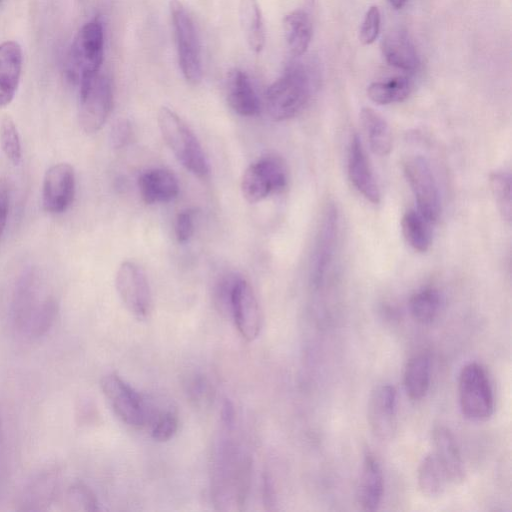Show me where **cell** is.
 Here are the masks:
<instances>
[{
	"mask_svg": "<svg viewBox=\"0 0 512 512\" xmlns=\"http://www.w3.org/2000/svg\"><path fill=\"white\" fill-rule=\"evenodd\" d=\"M10 206V185L5 177H0V238L5 230Z\"/></svg>",
	"mask_w": 512,
	"mask_h": 512,
	"instance_id": "cell-41",
	"label": "cell"
},
{
	"mask_svg": "<svg viewBox=\"0 0 512 512\" xmlns=\"http://www.w3.org/2000/svg\"><path fill=\"white\" fill-rule=\"evenodd\" d=\"M283 29L290 53L295 57L304 55L312 39V22L302 9L288 13L283 19Z\"/></svg>",
	"mask_w": 512,
	"mask_h": 512,
	"instance_id": "cell-22",
	"label": "cell"
},
{
	"mask_svg": "<svg viewBox=\"0 0 512 512\" xmlns=\"http://www.w3.org/2000/svg\"><path fill=\"white\" fill-rule=\"evenodd\" d=\"M381 24V14L377 6H371L362 21L359 39L365 45L372 44L378 37Z\"/></svg>",
	"mask_w": 512,
	"mask_h": 512,
	"instance_id": "cell-37",
	"label": "cell"
},
{
	"mask_svg": "<svg viewBox=\"0 0 512 512\" xmlns=\"http://www.w3.org/2000/svg\"><path fill=\"white\" fill-rule=\"evenodd\" d=\"M195 211L185 209L178 213L175 220V236L178 242H187L194 232Z\"/></svg>",
	"mask_w": 512,
	"mask_h": 512,
	"instance_id": "cell-39",
	"label": "cell"
},
{
	"mask_svg": "<svg viewBox=\"0 0 512 512\" xmlns=\"http://www.w3.org/2000/svg\"><path fill=\"white\" fill-rule=\"evenodd\" d=\"M347 168L350 181L356 190L371 203L378 204L381 199L379 185L357 134H354L350 140Z\"/></svg>",
	"mask_w": 512,
	"mask_h": 512,
	"instance_id": "cell-15",
	"label": "cell"
},
{
	"mask_svg": "<svg viewBox=\"0 0 512 512\" xmlns=\"http://www.w3.org/2000/svg\"><path fill=\"white\" fill-rule=\"evenodd\" d=\"M383 491L384 480L380 463L370 451H366L356 490L358 505L364 511L377 510Z\"/></svg>",
	"mask_w": 512,
	"mask_h": 512,
	"instance_id": "cell-17",
	"label": "cell"
},
{
	"mask_svg": "<svg viewBox=\"0 0 512 512\" xmlns=\"http://www.w3.org/2000/svg\"><path fill=\"white\" fill-rule=\"evenodd\" d=\"M441 297L433 287L423 288L412 295L409 310L412 318L423 325L432 323L440 310Z\"/></svg>",
	"mask_w": 512,
	"mask_h": 512,
	"instance_id": "cell-30",
	"label": "cell"
},
{
	"mask_svg": "<svg viewBox=\"0 0 512 512\" xmlns=\"http://www.w3.org/2000/svg\"><path fill=\"white\" fill-rule=\"evenodd\" d=\"M57 476L43 473L33 480L22 497V509L27 511L45 510L56 495Z\"/></svg>",
	"mask_w": 512,
	"mask_h": 512,
	"instance_id": "cell-26",
	"label": "cell"
},
{
	"mask_svg": "<svg viewBox=\"0 0 512 512\" xmlns=\"http://www.w3.org/2000/svg\"><path fill=\"white\" fill-rule=\"evenodd\" d=\"M179 67L185 80L198 85L202 80L201 45L195 23L180 0H169Z\"/></svg>",
	"mask_w": 512,
	"mask_h": 512,
	"instance_id": "cell-3",
	"label": "cell"
},
{
	"mask_svg": "<svg viewBox=\"0 0 512 512\" xmlns=\"http://www.w3.org/2000/svg\"><path fill=\"white\" fill-rule=\"evenodd\" d=\"M417 481L419 490L426 497L434 498L443 493L448 480L433 452L420 462Z\"/></svg>",
	"mask_w": 512,
	"mask_h": 512,
	"instance_id": "cell-27",
	"label": "cell"
},
{
	"mask_svg": "<svg viewBox=\"0 0 512 512\" xmlns=\"http://www.w3.org/2000/svg\"><path fill=\"white\" fill-rule=\"evenodd\" d=\"M161 135L178 162L198 178H206L209 166L202 147L185 121L168 107L157 116Z\"/></svg>",
	"mask_w": 512,
	"mask_h": 512,
	"instance_id": "cell-2",
	"label": "cell"
},
{
	"mask_svg": "<svg viewBox=\"0 0 512 512\" xmlns=\"http://www.w3.org/2000/svg\"><path fill=\"white\" fill-rule=\"evenodd\" d=\"M56 313L57 307L55 302L46 300L32 317L25 332L31 337L44 335L54 323Z\"/></svg>",
	"mask_w": 512,
	"mask_h": 512,
	"instance_id": "cell-35",
	"label": "cell"
},
{
	"mask_svg": "<svg viewBox=\"0 0 512 512\" xmlns=\"http://www.w3.org/2000/svg\"><path fill=\"white\" fill-rule=\"evenodd\" d=\"M430 360L424 354L413 356L404 371V387L408 397L421 400L425 397L430 386Z\"/></svg>",
	"mask_w": 512,
	"mask_h": 512,
	"instance_id": "cell-25",
	"label": "cell"
},
{
	"mask_svg": "<svg viewBox=\"0 0 512 512\" xmlns=\"http://www.w3.org/2000/svg\"><path fill=\"white\" fill-rule=\"evenodd\" d=\"M411 88L412 84L407 77L397 76L371 83L367 88V95L373 102L387 105L405 100Z\"/></svg>",
	"mask_w": 512,
	"mask_h": 512,
	"instance_id": "cell-28",
	"label": "cell"
},
{
	"mask_svg": "<svg viewBox=\"0 0 512 512\" xmlns=\"http://www.w3.org/2000/svg\"><path fill=\"white\" fill-rule=\"evenodd\" d=\"M309 5H314L315 0H305Z\"/></svg>",
	"mask_w": 512,
	"mask_h": 512,
	"instance_id": "cell-43",
	"label": "cell"
},
{
	"mask_svg": "<svg viewBox=\"0 0 512 512\" xmlns=\"http://www.w3.org/2000/svg\"><path fill=\"white\" fill-rule=\"evenodd\" d=\"M338 235V212L334 204H327L319 228L312 266L311 284L319 289L332 263Z\"/></svg>",
	"mask_w": 512,
	"mask_h": 512,
	"instance_id": "cell-13",
	"label": "cell"
},
{
	"mask_svg": "<svg viewBox=\"0 0 512 512\" xmlns=\"http://www.w3.org/2000/svg\"><path fill=\"white\" fill-rule=\"evenodd\" d=\"M360 119L371 150L379 156L388 155L392 149V134L386 120L370 107L361 110Z\"/></svg>",
	"mask_w": 512,
	"mask_h": 512,
	"instance_id": "cell-24",
	"label": "cell"
},
{
	"mask_svg": "<svg viewBox=\"0 0 512 512\" xmlns=\"http://www.w3.org/2000/svg\"><path fill=\"white\" fill-rule=\"evenodd\" d=\"M239 19L249 48L260 53L265 45V28L257 0H239Z\"/></svg>",
	"mask_w": 512,
	"mask_h": 512,
	"instance_id": "cell-23",
	"label": "cell"
},
{
	"mask_svg": "<svg viewBox=\"0 0 512 512\" xmlns=\"http://www.w3.org/2000/svg\"><path fill=\"white\" fill-rule=\"evenodd\" d=\"M388 1L394 9L398 10V9L403 8L406 5L408 0H388Z\"/></svg>",
	"mask_w": 512,
	"mask_h": 512,
	"instance_id": "cell-42",
	"label": "cell"
},
{
	"mask_svg": "<svg viewBox=\"0 0 512 512\" xmlns=\"http://www.w3.org/2000/svg\"><path fill=\"white\" fill-rule=\"evenodd\" d=\"M367 418L373 434L390 440L396 429V390L390 384L376 386L369 397Z\"/></svg>",
	"mask_w": 512,
	"mask_h": 512,
	"instance_id": "cell-14",
	"label": "cell"
},
{
	"mask_svg": "<svg viewBox=\"0 0 512 512\" xmlns=\"http://www.w3.org/2000/svg\"><path fill=\"white\" fill-rule=\"evenodd\" d=\"M404 174L414 195L417 211L429 222L441 214V199L436 178L427 159L417 155L404 164Z\"/></svg>",
	"mask_w": 512,
	"mask_h": 512,
	"instance_id": "cell-9",
	"label": "cell"
},
{
	"mask_svg": "<svg viewBox=\"0 0 512 512\" xmlns=\"http://www.w3.org/2000/svg\"><path fill=\"white\" fill-rule=\"evenodd\" d=\"M101 389L115 415L133 428L145 427L155 412L143 396L116 373L104 376Z\"/></svg>",
	"mask_w": 512,
	"mask_h": 512,
	"instance_id": "cell-5",
	"label": "cell"
},
{
	"mask_svg": "<svg viewBox=\"0 0 512 512\" xmlns=\"http://www.w3.org/2000/svg\"><path fill=\"white\" fill-rule=\"evenodd\" d=\"M226 97L229 106L241 116H254L260 111L259 99L250 78L239 68H232L227 73Z\"/></svg>",
	"mask_w": 512,
	"mask_h": 512,
	"instance_id": "cell-19",
	"label": "cell"
},
{
	"mask_svg": "<svg viewBox=\"0 0 512 512\" xmlns=\"http://www.w3.org/2000/svg\"><path fill=\"white\" fill-rule=\"evenodd\" d=\"M151 423V437L158 442L173 438L179 426L178 417L171 410L156 412Z\"/></svg>",
	"mask_w": 512,
	"mask_h": 512,
	"instance_id": "cell-34",
	"label": "cell"
},
{
	"mask_svg": "<svg viewBox=\"0 0 512 512\" xmlns=\"http://www.w3.org/2000/svg\"><path fill=\"white\" fill-rule=\"evenodd\" d=\"M490 185L500 214L503 219L510 221L512 214L510 173L504 170L492 173Z\"/></svg>",
	"mask_w": 512,
	"mask_h": 512,
	"instance_id": "cell-31",
	"label": "cell"
},
{
	"mask_svg": "<svg viewBox=\"0 0 512 512\" xmlns=\"http://www.w3.org/2000/svg\"><path fill=\"white\" fill-rule=\"evenodd\" d=\"M188 398L198 407L210 405L213 401L214 390L207 378L195 375L187 383Z\"/></svg>",
	"mask_w": 512,
	"mask_h": 512,
	"instance_id": "cell-36",
	"label": "cell"
},
{
	"mask_svg": "<svg viewBox=\"0 0 512 512\" xmlns=\"http://www.w3.org/2000/svg\"><path fill=\"white\" fill-rule=\"evenodd\" d=\"M132 125L127 119H119L110 132V141L115 149L125 147L132 138Z\"/></svg>",
	"mask_w": 512,
	"mask_h": 512,
	"instance_id": "cell-40",
	"label": "cell"
},
{
	"mask_svg": "<svg viewBox=\"0 0 512 512\" xmlns=\"http://www.w3.org/2000/svg\"><path fill=\"white\" fill-rule=\"evenodd\" d=\"M288 182L285 162L276 155H267L252 163L241 180L243 197L257 203L269 195L282 191Z\"/></svg>",
	"mask_w": 512,
	"mask_h": 512,
	"instance_id": "cell-7",
	"label": "cell"
},
{
	"mask_svg": "<svg viewBox=\"0 0 512 512\" xmlns=\"http://www.w3.org/2000/svg\"><path fill=\"white\" fill-rule=\"evenodd\" d=\"M115 286L127 310L138 320H146L152 310V295L144 270L133 261H123Z\"/></svg>",
	"mask_w": 512,
	"mask_h": 512,
	"instance_id": "cell-10",
	"label": "cell"
},
{
	"mask_svg": "<svg viewBox=\"0 0 512 512\" xmlns=\"http://www.w3.org/2000/svg\"><path fill=\"white\" fill-rule=\"evenodd\" d=\"M0 144L6 158L13 165H19L22 159L20 137L15 122L8 115L1 120Z\"/></svg>",
	"mask_w": 512,
	"mask_h": 512,
	"instance_id": "cell-32",
	"label": "cell"
},
{
	"mask_svg": "<svg viewBox=\"0 0 512 512\" xmlns=\"http://www.w3.org/2000/svg\"><path fill=\"white\" fill-rule=\"evenodd\" d=\"M64 510L97 511L98 502L92 490L82 483L71 485L64 495Z\"/></svg>",
	"mask_w": 512,
	"mask_h": 512,
	"instance_id": "cell-33",
	"label": "cell"
},
{
	"mask_svg": "<svg viewBox=\"0 0 512 512\" xmlns=\"http://www.w3.org/2000/svg\"><path fill=\"white\" fill-rule=\"evenodd\" d=\"M462 414L471 421H485L494 410L493 390L486 370L471 362L462 367L458 378Z\"/></svg>",
	"mask_w": 512,
	"mask_h": 512,
	"instance_id": "cell-4",
	"label": "cell"
},
{
	"mask_svg": "<svg viewBox=\"0 0 512 512\" xmlns=\"http://www.w3.org/2000/svg\"><path fill=\"white\" fill-rule=\"evenodd\" d=\"M433 454L442 467L448 482L462 483L465 479V466L462 455L451 430L443 425L435 426L431 433Z\"/></svg>",
	"mask_w": 512,
	"mask_h": 512,
	"instance_id": "cell-16",
	"label": "cell"
},
{
	"mask_svg": "<svg viewBox=\"0 0 512 512\" xmlns=\"http://www.w3.org/2000/svg\"><path fill=\"white\" fill-rule=\"evenodd\" d=\"M104 58V29L95 19L77 32L70 51L71 75L79 84L98 73Z\"/></svg>",
	"mask_w": 512,
	"mask_h": 512,
	"instance_id": "cell-6",
	"label": "cell"
},
{
	"mask_svg": "<svg viewBox=\"0 0 512 512\" xmlns=\"http://www.w3.org/2000/svg\"><path fill=\"white\" fill-rule=\"evenodd\" d=\"M113 107L110 79L98 73L79 83V123L86 133H95L105 124Z\"/></svg>",
	"mask_w": 512,
	"mask_h": 512,
	"instance_id": "cell-8",
	"label": "cell"
},
{
	"mask_svg": "<svg viewBox=\"0 0 512 512\" xmlns=\"http://www.w3.org/2000/svg\"><path fill=\"white\" fill-rule=\"evenodd\" d=\"M75 188V172L69 163L61 162L49 167L42 185L44 210L51 214L65 212L74 200Z\"/></svg>",
	"mask_w": 512,
	"mask_h": 512,
	"instance_id": "cell-11",
	"label": "cell"
},
{
	"mask_svg": "<svg viewBox=\"0 0 512 512\" xmlns=\"http://www.w3.org/2000/svg\"><path fill=\"white\" fill-rule=\"evenodd\" d=\"M381 50L386 62L403 71H415L420 65L417 50L406 30L393 29L382 40Z\"/></svg>",
	"mask_w": 512,
	"mask_h": 512,
	"instance_id": "cell-20",
	"label": "cell"
},
{
	"mask_svg": "<svg viewBox=\"0 0 512 512\" xmlns=\"http://www.w3.org/2000/svg\"><path fill=\"white\" fill-rule=\"evenodd\" d=\"M230 316L245 340L258 337L262 326L260 306L250 284L239 276L232 291Z\"/></svg>",
	"mask_w": 512,
	"mask_h": 512,
	"instance_id": "cell-12",
	"label": "cell"
},
{
	"mask_svg": "<svg viewBox=\"0 0 512 512\" xmlns=\"http://www.w3.org/2000/svg\"><path fill=\"white\" fill-rule=\"evenodd\" d=\"M22 49L16 41L0 43V108L13 100L21 78Z\"/></svg>",
	"mask_w": 512,
	"mask_h": 512,
	"instance_id": "cell-18",
	"label": "cell"
},
{
	"mask_svg": "<svg viewBox=\"0 0 512 512\" xmlns=\"http://www.w3.org/2000/svg\"><path fill=\"white\" fill-rule=\"evenodd\" d=\"M1 1V0H0Z\"/></svg>",
	"mask_w": 512,
	"mask_h": 512,
	"instance_id": "cell-44",
	"label": "cell"
},
{
	"mask_svg": "<svg viewBox=\"0 0 512 512\" xmlns=\"http://www.w3.org/2000/svg\"><path fill=\"white\" fill-rule=\"evenodd\" d=\"M429 222L416 210H408L402 217L401 227L406 242L418 252H426L431 245Z\"/></svg>",
	"mask_w": 512,
	"mask_h": 512,
	"instance_id": "cell-29",
	"label": "cell"
},
{
	"mask_svg": "<svg viewBox=\"0 0 512 512\" xmlns=\"http://www.w3.org/2000/svg\"><path fill=\"white\" fill-rule=\"evenodd\" d=\"M142 200L146 204L166 203L179 193V184L175 175L165 169L145 171L138 181Z\"/></svg>",
	"mask_w": 512,
	"mask_h": 512,
	"instance_id": "cell-21",
	"label": "cell"
},
{
	"mask_svg": "<svg viewBox=\"0 0 512 512\" xmlns=\"http://www.w3.org/2000/svg\"><path fill=\"white\" fill-rule=\"evenodd\" d=\"M237 278L238 276L236 275L225 276L216 286L214 294L215 304L224 315L230 316L232 291Z\"/></svg>",
	"mask_w": 512,
	"mask_h": 512,
	"instance_id": "cell-38",
	"label": "cell"
},
{
	"mask_svg": "<svg viewBox=\"0 0 512 512\" xmlns=\"http://www.w3.org/2000/svg\"><path fill=\"white\" fill-rule=\"evenodd\" d=\"M316 85L313 69L302 62L290 63L267 89L266 108L275 121L297 116L308 104Z\"/></svg>",
	"mask_w": 512,
	"mask_h": 512,
	"instance_id": "cell-1",
	"label": "cell"
}]
</instances>
